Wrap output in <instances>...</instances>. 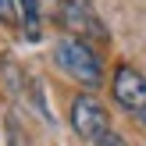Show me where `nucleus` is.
Instances as JSON below:
<instances>
[{
    "instance_id": "nucleus-1",
    "label": "nucleus",
    "mask_w": 146,
    "mask_h": 146,
    "mask_svg": "<svg viewBox=\"0 0 146 146\" xmlns=\"http://www.w3.org/2000/svg\"><path fill=\"white\" fill-rule=\"evenodd\" d=\"M54 64H57L68 78L89 86V89H96V86L104 82V61H100V54H96L86 39H75V36L57 39V46H54Z\"/></svg>"
},
{
    "instance_id": "nucleus-2",
    "label": "nucleus",
    "mask_w": 146,
    "mask_h": 146,
    "mask_svg": "<svg viewBox=\"0 0 146 146\" xmlns=\"http://www.w3.org/2000/svg\"><path fill=\"white\" fill-rule=\"evenodd\" d=\"M71 128L82 139L96 143L100 135L111 132V114H107V107L96 96H75V104H71Z\"/></svg>"
},
{
    "instance_id": "nucleus-3",
    "label": "nucleus",
    "mask_w": 146,
    "mask_h": 146,
    "mask_svg": "<svg viewBox=\"0 0 146 146\" xmlns=\"http://www.w3.org/2000/svg\"><path fill=\"white\" fill-rule=\"evenodd\" d=\"M57 21H61L64 29H68L75 39H107V29L104 21L96 18V11H93L86 0H64L61 4V14H57Z\"/></svg>"
},
{
    "instance_id": "nucleus-4",
    "label": "nucleus",
    "mask_w": 146,
    "mask_h": 146,
    "mask_svg": "<svg viewBox=\"0 0 146 146\" xmlns=\"http://www.w3.org/2000/svg\"><path fill=\"white\" fill-rule=\"evenodd\" d=\"M111 93H114V100H118L125 111H132V114L146 111V75L139 68H132V64H121V68L114 71Z\"/></svg>"
},
{
    "instance_id": "nucleus-5",
    "label": "nucleus",
    "mask_w": 146,
    "mask_h": 146,
    "mask_svg": "<svg viewBox=\"0 0 146 146\" xmlns=\"http://www.w3.org/2000/svg\"><path fill=\"white\" fill-rule=\"evenodd\" d=\"M25 4H32V0H0V21L4 25H25Z\"/></svg>"
},
{
    "instance_id": "nucleus-6",
    "label": "nucleus",
    "mask_w": 146,
    "mask_h": 146,
    "mask_svg": "<svg viewBox=\"0 0 146 146\" xmlns=\"http://www.w3.org/2000/svg\"><path fill=\"white\" fill-rule=\"evenodd\" d=\"M139 121H143V125H146V111H139Z\"/></svg>"
}]
</instances>
